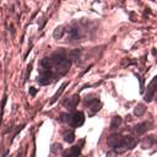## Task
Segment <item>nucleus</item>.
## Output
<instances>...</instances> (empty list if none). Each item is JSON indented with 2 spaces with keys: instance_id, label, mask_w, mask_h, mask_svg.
Wrapping results in <instances>:
<instances>
[{
  "instance_id": "nucleus-6",
  "label": "nucleus",
  "mask_w": 157,
  "mask_h": 157,
  "mask_svg": "<svg viewBox=\"0 0 157 157\" xmlns=\"http://www.w3.org/2000/svg\"><path fill=\"white\" fill-rule=\"evenodd\" d=\"M86 104L88 106V109L92 111L93 113L98 112L101 109V107H102V103H101V101L98 98H90V100L87 98L86 100Z\"/></svg>"
},
{
  "instance_id": "nucleus-17",
  "label": "nucleus",
  "mask_w": 157,
  "mask_h": 157,
  "mask_svg": "<svg viewBox=\"0 0 157 157\" xmlns=\"http://www.w3.org/2000/svg\"><path fill=\"white\" fill-rule=\"evenodd\" d=\"M61 151H63V147H61L60 144H54L53 146H52V152H53V153L58 155V153L61 152Z\"/></svg>"
},
{
  "instance_id": "nucleus-16",
  "label": "nucleus",
  "mask_w": 157,
  "mask_h": 157,
  "mask_svg": "<svg viewBox=\"0 0 157 157\" xmlns=\"http://www.w3.org/2000/svg\"><path fill=\"white\" fill-rule=\"evenodd\" d=\"M63 35H64V27H63V26H59V27H57V28L54 29L53 36H54V38H55V39L61 38V37H63Z\"/></svg>"
},
{
  "instance_id": "nucleus-20",
  "label": "nucleus",
  "mask_w": 157,
  "mask_h": 157,
  "mask_svg": "<svg viewBox=\"0 0 157 157\" xmlns=\"http://www.w3.org/2000/svg\"><path fill=\"white\" fill-rule=\"evenodd\" d=\"M69 37L71 39H75L77 37V31L76 29H70V33H69Z\"/></svg>"
},
{
  "instance_id": "nucleus-8",
  "label": "nucleus",
  "mask_w": 157,
  "mask_h": 157,
  "mask_svg": "<svg viewBox=\"0 0 157 157\" xmlns=\"http://www.w3.org/2000/svg\"><path fill=\"white\" fill-rule=\"evenodd\" d=\"M82 145H83V140L81 141L80 145H76L74 147H71L70 151H68V155L65 157H79L81 155V151H82Z\"/></svg>"
},
{
  "instance_id": "nucleus-10",
  "label": "nucleus",
  "mask_w": 157,
  "mask_h": 157,
  "mask_svg": "<svg viewBox=\"0 0 157 157\" xmlns=\"http://www.w3.org/2000/svg\"><path fill=\"white\" fill-rule=\"evenodd\" d=\"M149 129V124L147 123H140V124H136L134 127V133L136 135H142L144 133H146Z\"/></svg>"
},
{
  "instance_id": "nucleus-11",
  "label": "nucleus",
  "mask_w": 157,
  "mask_h": 157,
  "mask_svg": "<svg viewBox=\"0 0 157 157\" xmlns=\"http://www.w3.org/2000/svg\"><path fill=\"white\" fill-rule=\"evenodd\" d=\"M63 138H64V140L68 144L74 142V140H75V133H74V130H71V129L64 130V133H63Z\"/></svg>"
},
{
  "instance_id": "nucleus-7",
  "label": "nucleus",
  "mask_w": 157,
  "mask_h": 157,
  "mask_svg": "<svg viewBox=\"0 0 157 157\" xmlns=\"http://www.w3.org/2000/svg\"><path fill=\"white\" fill-rule=\"evenodd\" d=\"M122 140H123V135H120V134H113V135H111V136L108 138L107 144H108L109 147L114 149L116 146H118L122 142Z\"/></svg>"
},
{
  "instance_id": "nucleus-18",
  "label": "nucleus",
  "mask_w": 157,
  "mask_h": 157,
  "mask_svg": "<svg viewBox=\"0 0 157 157\" xmlns=\"http://www.w3.org/2000/svg\"><path fill=\"white\" fill-rule=\"evenodd\" d=\"M79 55H80V50H79V49H75V50H71V52H70L71 59H77Z\"/></svg>"
},
{
  "instance_id": "nucleus-2",
  "label": "nucleus",
  "mask_w": 157,
  "mask_h": 157,
  "mask_svg": "<svg viewBox=\"0 0 157 157\" xmlns=\"http://www.w3.org/2000/svg\"><path fill=\"white\" fill-rule=\"evenodd\" d=\"M85 123V116H83L82 112H74L70 114V120L69 124L72 128H79Z\"/></svg>"
},
{
  "instance_id": "nucleus-13",
  "label": "nucleus",
  "mask_w": 157,
  "mask_h": 157,
  "mask_svg": "<svg viewBox=\"0 0 157 157\" xmlns=\"http://www.w3.org/2000/svg\"><path fill=\"white\" fill-rule=\"evenodd\" d=\"M145 112H146V107H145V104H142V103H139L138 106L134 108V114H135L136 117L144 116Z\"/></svg>"
},
{
  "instance_id": "nucleus-22",
  "label": "nucleus",
  "mask_w": 157,
  "mask_h": 157,
  "mask_svg": "<svg viewBox=\"0 0 157 157\" xmlns=\"http://www.w3.org/2000/svg\"><path fill=\"white\" fill-rule=\"evenodd\" d=\"M156 144H157V142H156Z\"/></svg>"
},
{
  "instance_id": "nucleus-19",
  "label": "nucleus",
  "mask_w": 157,
  "mask_h": 157,
  "mask_svg": "<svg viewBox=\"0 0 157 157\" xmlns=\"http://www.w3.org/2000/svg\"><path fill=\"white\" fill-rule=\"evenodd\" d=\"M6 102V96L4 97L3 102H1V107H0V123H1V118H3V113H4V104Z\"/></svg>"
},
{
  "instance_id": "nucleus-1",
  "label": "nucleus",
  "mask_w": 157,
  "mask_h": 157,
  "mask_svg": "<svg viewBox=\"0 0 157 157\" xmlns=\"http://www.w3.org/2000/svg\"><path fill=\"white\" fill-rule=\"evenodd\" d=\"M135 146H136V140L133 136H130V135H128V136H123L122 142L118 146H116L113 150L117 155H122L124 152H127L128 150H133Z\"/></svg>"
},
{
  "instance_id": "nucleus-3",
  "label": "nucleus",
  "mask_w": 157,
  "mask_h": 157,
  "mask_svg": "<svg viewBox=\"0 0 157 157\" xmlns=\"http://www.w3.org/2000/svg\"><path fill=\"white\" fill-rule=\"evenodd\" d=\"M156 93H157V76H155L152 79V81L149 83L147 91H146V95H145V101L146 102H151Z\"/></svg>"
},
{
  "instance_id": "nucleus-15",
  "label": "nucleus",
  "mask_w": 157,
  "mask_h": 157,
  "mask_svg": "<svg viewBox=\"0 0 157 157\" xmlns=\"http://www.w3.org/2000/svg\"><path fill=\"white\" fill-rule=\"evenodd\" d=\"M66 86H68V82H64V83H63V85H61V87H60V90H59V91H57V93H55V95L53 96V98H52L50 103H54V102L58 100V97L61 95L63 92H64V90H65V87H66Z\"/></svg>"
},
{
  "instance_id": "nucleus-4",
  "label": "nucleus",
  "mask_w": 157,
  "mask_h": 157,
  "mask_svg": "<svg viewBox=\"0 0 157 157\" xmlns=\"http://www.w3.org/2000/svg\"><path fill=\"white\" fill-rule=\"evenodd\" d=\"M55 65H57V71L59 72V75H65L71 66V60L65 58V59L60 60L59 63H57Z\"/></svg>"
},
{
  "instance_id": "nucleus-9",
  "label": "nucleus",
  "mask_w": 157,
  "mask_h": 157,
  "mask_svg": "<svg viewBox=\"0 0 157 157\" xmlns=\"http://www.w3.org/2000/svg\"><path fill=\"white\" fill-rule=\"evenodd\" d=\"M157 142V139L155 136H147L141 141V147L142 149H150L151 146H153Z\"/></svg>"
},
{
  "instance_id": "nucleus-21",
  "label": "nucleus",
  "mask_w": 157,
  "mask_h": 157,
  "mask_svg": "<svg viewBox=\"0 0 157 157\" xmlns=\"http://www.w3.org/2000/svg\"><path fill=\"white\" fill-rule=\"evenodd\" d=\"M36 93H37V90L35 87H29V95L31 96H36Z\"/></svg>"
},
{
  "instance_id": "nucleus-12",
  "label": "nucleus",
  "mask_w": 157,
  "mask_h": 157,
  "mask_svg": "<svg viewBox=\"0 0 157 157\" xmlns=\"http://www.w3.org/2000/svg\"><path fill=\"white\" fill-rule=\"evenodd\" d=\"M79 102H80V97H79V95H74L71 98H69V101H66L65 102V106L68 107V108H75L77 104H79Z\"/></svg>"
},
{
  "instance_id": "nucleus-14",
  "label": "nucleus",
  "mask_w": 157,
  "mask_h": 157,
  "mask_svg": "<svg viewBox=\"0 0 157 157\" xmlns=\"http://www.w3.org/2000/svg\"><path fill=\"white\" fill-rule=\"evenodd\" d=\"M122 123H123L122 117H119V116L113 117V118H112V123H111V129H117L118 127H120Z\"/></svg>"
},
{
  "instance_id": "nucleus-5",
  "label": "nucleus",
  "mask_w": 157,
  "mask_h": 157,
  "mask_svg": "<svg viewBox=\"0 0 157 157\" xmlns=\"http://www.w3.org/2000/svg\"><path fill=\"white\" fill-rule=\"evenodd\" d=\"M52 77H53V71H52V69L41 70V74L38 76V82L41 85H48V83L52 81Z\"/></svg>"
}]
</instances>
